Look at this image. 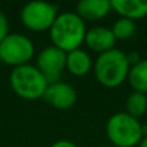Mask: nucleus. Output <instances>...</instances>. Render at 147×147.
Returning <instances> with one entry per match:
<instances>
[{
    "mask_svg": "<svg viewBox=\"0 0 147 147\" xmlns=\"http://www.w3.org/2000/svg\"><path fill=\"white\" fill-rule=\"evenodd\" d=\"M85 34V22L74 12L58 14L49 30V36L53 45L66 53L80 48L84 43Z\"/></svg>",
    "mask_w": 147,
    "mask_h": 147,
    "instance_id": "nucleus-1",
    "label": "nucleus"
},
{
    "mask_svg": "<svg viewBox=\"0 0 147 147\" xmlns=\"http://www.w3.org/2000/svg\"><path fill=\"white\" fill-rule=\"evenodd\" d=\"M93 69L94 75L101 85L106 88H116L128 79L130 66L128 63L127 53L114 48L98 54Z\"/></svg>",
    "mask_w": 147,
    "mask_h": 147,
    "instance_id": "nucleus-2",
    "label": "nucleus"
},
{
    "mask_svg": "<svg viewBox=\"0 0 147 147\" xmlns=\"http://www.w3.org/2000/svg\"><path fill=\"white\" fill-rule=\"evenodd\" d=\"M9 84L16 96L26 101H35L43 98L49 83L38 67L28 63L12 70Z\"/></svg>",
    "mask_w": 147,
    "mask_h": 147,
    "instance_id": "nucleus-3",
    "label": "nucleus"
},
{
    "mask_svg": "<svg viewBox=\"0 0 147 147\" xmlns=\"http://www.w3.org/2000/svg\"><path fill=\"white\" fill-rule=\"evenodd\" d=\"M138 119L127 112L114 114L106 123V134L115 147H134L142 141V132Z\"/></svg>",
    "mask_w": 147,
    "mask_h": 147,
    "instance_id": "nucleus-4",
    "label": "nucleus"
},
{
    "mask_svg": "<svg viewBox=\"0 0 147 147\" xmlns=\"http://www.w3.org/2000/svg\"><path fill=\"white\" fill-rule=\"evenodd\" d=\"M35 53L30 38L17 32H9L0 43V61L7 66L20 67L28 65Z\"/></svg>",
    "mask_w": 147,
    "mask_h": 147,
    "instance_id": "nucleus-5",
    "label": "nucleus"
},
{
    "mask_svg": "<svg viewBox=\"0 0 147 147\" xmlns=\"http://www.w3.org/2000/svg\"><path fill=\"white\" fill-rule=\"evenodd\" d=\"M58 16L57 5L47 1H30L21 9L20 18L22 25L34 32L51 30Z\"/></svg>",
    "mask_w": 147,
    "mask_h": 147,
    "instance_id": "nucleus-6",
    "label": "nucleus"
},
{
    "mask_svg": "<svg viewBox=\"0 0 147 147\" xmlns=\"http://www.w3.org/2000/svg\"><path fill=\"white\" fill-rule=\"evenodd\" d=\"M66 52L54 45L41 49L36 58V67L45 76L48 83L59 81V76L66 69Z\"/></svg>",
    "mask_w": 147,
    "mask_h": 147,
    "instance_id": "nucleus-7",
    "label": "nucleus"
},
{
    "mask_svg": "<svg viewBox=\"0 0 147 147\" xmlns=\"http://www.w3.org/2000/svg\"><path fill=\"white\" fill-rule=\"evenodd\" d=\"M43 98L48 105L57 110H69L76 103L78 94L72 85L63 81H56V83L48 84Z\"/></svg>",
    "mask_w": 147,
    "mask_h": 147,
    "instance_id": "nucleus-8",
    "label": "nucleus"
},
{
    "mask_svg": "<svg viewBox=\"0 0 147 147\" xmlns=\"http://www.w3.org/2000/svg\"><path fill=\"white\" fill-rule=\"evenodd\" d=\"M84 43L90 51L101 54L114 49L116 39H115L111 28L105 27V26H96V27L86 30Z\"/></svg>",
    "mask_w": 147,
    "mask_h": 147,
    "instance_id": "nucleus-9",
    "label": "nucleus"
},
{
    "mask_svg": "<svg viewBox=\"0 0 147 147\" xmlns=\"http://www.w3.org/2000/svg\"><path fill=\"white\" fill-rule=\"evenodd\" d=\"M111 10V4L107 0H81L76 5V14L85 21H98L106 17Z\"/></svg>",
    "mask_w": 147,
    "mask_h": 147,
    "instance_id": "nucleus-10",
    "label": "nucleus"
},
{
    "mask_svg": "<svg viewBox=\"0 0 147 147\" xmlns=\"http://www.w3.org/2000/svg\"><path fill=\"white\" fill-rule=\"evenodd\" d=\"M110 4L123 18L137 21L147 16V0H112Z\"/></svg>",
    "mask_w": 147,
    "mask_h": 147,
    "instance_id": "nucleus-11",
    "label": "nucleus"
},
{
    "mask_svg": "<svg viewBox=\"0 0 147 147\" xmlns=\"http://www.w3.org/2000/svg\"><path fill=\"white\" fill-rule=\"evenodd\" d=\"M90 56L83 49H75L66 54V69L74 76H85L92 70Z\"/></svg>",
    "mask_w": 147,
    "mask_h": 147,
    "instance_id": "nucleus-12",
    "label": "nucleus"
},
{
    "mask_svg": "<svg viewBox=\"0 0 147 147\" xmlns=\"http://www.w3.org/2000/svg\"><path fill=\"white\" fill-rule=\"evenodd\" d=\"M128 80L134 92L147 93V58L141 59L138 63L132 66L128 74Z\"/></svg>",
    "mask_w": 147,
    "mask_h": 147,
    "instance_id": "nucleus-13",
    "label": "nucleus"
},
{
    "mask_svg": "<svg viewBox=\"0 0 147 147\" xmlns=\"http://www.w3.org/2000/svg\"><path fill=\"white\" fill-rule=\"evenodd\" d=\"M127 114L134 119H140L147 111V96L140 92H133L125 102Z\"/></svg>",
    "mask_w": 147,
    "mask_h": 147,
    "instance_id": "nucleus-14",
    "label": "nucleus"
},
{
    "mask_svg": "<svg viewBox=\"0 0 147 147\" xmlns=\"http://www.w3.org/2000/svg\"><path fill=\"white\" fill-rule=\"evenodd\" d=\"M136 30H137V26H136L134 21L128 20V18H123V17H120L111 27V31L116 40L130 39L136 34Z\"/></svg>",
    "mask_w": 147,
    "mask_h": 147,
    "instance_id": "nucleus-15",
    "label": "nucleus"
},
{
    "mask_svg": "<svg viewBox=\"0 0 147 147\" xmlns=\"http://www.w3.org/2000/svg\"><path fill=\"white\" fill-rule=\"evenodd\" d=\"M9 34V21L3 10H0V43Z\"/></svg>",
    "mask_w": 147,
    "mask_h": 147,
    "instance_id": "nucleus-16",
    "label": "nucleus"
},
{
    "mask_svg": "<svg viewBox=\"0 0 147 147\" xmlns=\"http://www.w3.org/2000/svg\"><path fill=\"white\" fill-rule=\"evenodd\" d=\"M127 59H128V63H129V66H134L136 63H138V62L141 61L140 58V54L137 53V52H130V53L127 54Z\"/></svg>",
    "mask_w": 147,
    "mask_h": 147,
    "instance_id": "nucleus-17",
    "label": "nucleus"
},
{
    "mask_svg": "<svg viewBox=\"0 0 147 147\" xmlns=\"http://www.w3.org/2000/svg\"><path fill=\"white\" fill-rule=\"evenodd\" d=\"M51 147H78V146H76L74 142H71V141L59 140V141H57V142L52 143Z\"/></svg>",
    "mask_w": 147,
    "mask_h": 147,
    "instance_id": "nucleus-18",
    "label": "nucleus"
},
{
    "mask_svg": "<svg viewBox=\"0 0 147 147\" xmlns=\"http://www.w3.org/2000/svg\"><path fill=\"white\" fill-rule=\"evenodd\" d=\"M141 132H142V138H147V124L141 127Z\"/></svg>",
    "mask_w": 147,
    "mask_h": 147,
    "instance_id": "nucleus-19",
    "label": "nucleus"
},
{
    "mask_svg": "<svg viewBox=\"0 0 147 147\" xmlns=\"http://www.w3.org/2000/svg\"><path fill=\"white\" fill-rule=\"evenodd\" d=\"M140 147H147V138H142V141L140 142Z\"/></svg>",
    "mask_w": 147,
    "mask_h": 147,
    "instance_id": "nucleus-20",
    "label": "nucleus"
},
{
    "mask_svg": "<svg viewBox=\"0 0 147 147\" xmlns=\"http://www.w3.org/2000/svg\"><path fill=\"white\" fill-rule=\"evenodd\" d=\"M105 147H110V146H105Z\"/></svg>",
    "mask_w": 147,
    "mask_h": 147,
    "instance_id": "nucleus-21",
    "label": "nucleus"
}]
</instances>
